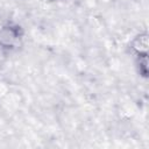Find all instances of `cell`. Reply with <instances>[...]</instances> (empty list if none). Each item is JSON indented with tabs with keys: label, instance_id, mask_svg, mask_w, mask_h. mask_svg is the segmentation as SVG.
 <instances>
[{
	"label": "cell",
	"instance_id": "6da1fadb",
	"mask_svg": "<svg viewBox=\"0 0 149 149\" xmlns=\"http://www.w3.org/2000/svg\"><path fill=\"white\" fill-rule=\"evenodd\" d=\"M23 31L20 26L8 23L0 28V48L6 50H12L17 47L21 41Z\"/></svg>",
	"mask_w": 149,
	"mask_h": 149
},
{
	"label": "cell",
	"instance_id": "7a4b0ae2",
	"mask_svg": "<svg viewBox=\"0 0 149 149\" xmlns=\"http://www.w3.org/2000/svg\"><path fill=\"white\" fill-rule=\"evenodd\" d=\"M148 47H149V41L147 33H141L136 35L130 42V49L133 50V52L136 54V56L148 55Z\"/></svg>",
	"mask_w": 149,
	"mask_h": 149
},
{
	"label": "cell",
	"instance_id": "3957f363",
	"mask_svg": "<svg viewBox=\"0 0 149 149\" xmlns=\"http://www.w3.org/2000/svg\"><path fill=\"white\" fill-rule=\"evenodd\" d=\"M139 58V72L142 77L148 76V55L144 56H137Z\"/></svg>",
	"mask_w": 149,
	"mask_h": 149
}]
</instances>
